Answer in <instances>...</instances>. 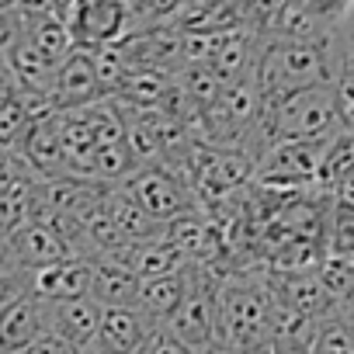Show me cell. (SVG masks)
<instances>
[{"label":"cell","mask_w":354,"mask_h":354,"mask_svg":"<svg viewBox=\"0 0 354 354\" xmlns=\"http://www.w3.org/2000/svg\"><path fill=\"white\" fill-rule=\"evenodd\" d=\"M330 77H333V66H330L326 42L323 46H313V42H264L250 80H254V87H257V94L268 108V104H274L288 94H299L306 87L330 84Z\"/></svg>","instance_id":"1"},{"label":"cell","mask_w":354,"mask_h":354,"mask_svg":"<svg viewBox=\"0 0 354 354\" xmlns=\"http://www.w3.org/2000/svg\"><path fill=\"white\" fill-rule=\"evenodd\" d=\"M333 136H340V125L330 84L288 94L261 115V156L278 142H330Z\"/></svg>","instance_id":"2"},{"label":"cell","mask_w":354,"mask_h":354,"mask_svg":"<svg viewBox=\"0 0 354 354\" xmlns=\"http://www.w3.org/2000/svg\"><path fill=\"white\" fill-rule=\"evenodd\" d=\"M219 340L240 354H268L274 340V292L264 285H219Z\"/></svg>","instance_id":"3"},{"label":"cell","mask_w":354,"mask_h":354,"mask_svg":"<svg viewBox=\"0 0 354 354\" xmlns=\"http://www.w3.org/2000/svg\"><path fill=\"white\" fill-rule=\"evenodd\" d=\"M153 223L167 226L185 219L195 209V195L188 188V181L177 170H170L167 163H149V167H136L125 181L118 185Z\"/></svg>","instance_id":"4"},{"label":"cell","mask_w":354,"mask_h":354,"mask_svg":"<svg viewBox=\"0 0 354 354\" xmlns=\"http://www.w3.org/2000/svg\"><path fill=\"white\" fill-rule=\"evenodd\" d=\"M170 337H177L185 347H192L195 354L209 351L216 340H219V285L212 274H205L202 268L192 264V288H188V299L181 302L167 326Z\"/></svg>","instance_id":"5"},{"label":"cell","mask_w":354,"mask_h":354,"mask_svg":"<svg viewBox=\"0 0 354 354\" xmlns=\"http://www.w3.org/2000/svg\"><path fill=\"white\" fill-rule=\"evenodd\" d=\"M326 142H278L257 160V181L264 188H302L316 185Z\"/></svg>","instance_id":"6"},{"label":"cell","mask_w":354,"mask_h":354,"mask_svg":"<svg viewBox=\"0 0 354 354\" xmlns=\"http://www.w3.org/2000/svg\"><path fill=\"white\" fill-rule=\"evenodd\" d=\"M192 185H198L209 195H226L243 188L257 174V160L243 149H216V146H195L192 149Z\"/></svg>","instance_id":"7"},{"label":"cell","mask_w":354,"mask_h":354,"mask_svg":"<svg viewBox=\"0 0 354 354\" xmlns=\"http://www.w3.org/2000/svg\"><path fill=\"white\" fill-rule=\"evenodd\" d=\"M104 101V91L97 84V70H94V53L73 49L59 66H56V80L49 91V104L53 111H80Z\"/></svg>","instance_id":"8"},{"label":"cell","mask_w":354,"mask_h":354,"mask_svg":"<svg viewBox=\"0 0 354 354\" xmlns=\"http://www.w3.org/2000/svg\"><path fill=\"white\" fill-rule=\"evenodd\" d=\"M21 163L32 170L35 181H53V177H66L63 163V132H59V111H46L32 118L25 139L15 149Z\"/></svg>","instance_id":"9"},{"label":"cell","mask_w":354,"mask_h":354,"mask_svg":"<svg viewBox=\"0 0 354 354\" xmlns=\"http://www.w3.org/2000/svg\"><path fill=\"white\" fill-rule=\"evenodd\" d=\"M91 281H94V261H63V264H49L39 271L25 274V292L35 295L46 306L56 302H77V299H91Z\"/></svg>","instance_id":"10"},{"label":"cell","mask_w":354,"mask_h":354,"mask_svg":"<svg viewBox=\"0 0 354 354\" xmlns=\"http://www.w3.org/2000/svg\"><path fill=\"white\" fill-rule=\"evenodd\" d=\"M8 257H11V268L28 274V271H39V268H49V264H63V261H73V250L66 247V240L59 233H53L49 226L42 223H25L21 230H15L8 240Z\"/></svg>","instance_id":"11"},{"label":"cell","mask_w":354,"mask_h":354,"mask_svg":"<svg viewBox=\"0 0 354 354\" xmlns=\"http://www.w3.org/2000/svg\"><path fill=\"white\" fill-rule=\"evenodd\" d=\"M42 333H49L46 306L35 295L25 292L0 309V354H25Z\"/></svg>","instance_id":"12"},{"label":"cell","mask_w":354,"mask_h":354,"mask_svg":"<svg viewBox=\"0 0 354 354\" xmlns=\"http://www.w3.org/2000/svg\"><path fill=\"white\" fill-rule=\"evenodd\" d=\"M97 261L122 264V268H129L139 281L167 278V274H181V271L192 264L181 250L170 247L163 236H160V240H149V243H129V247H122L118 254H111V257H97Z\"/></svg>","instance_id":"13"},{"label":"cell","mask_w":354,"mask_h":354,"mask_svg":"<svg viewBox=\"0 0 354 354\" xmlns=\"http://www.w3.org/2000/svg\"><path fill=\"white\" fill-rule=\"evenodd\" d=\"M46 306V302H42ZM46 326L53 337H59L63 344H70L73 351L97 344V330H101V306L94 299H77V302H56L46 306Z\"/></svg>","instance_id":"14"},{"label":"cell","mask_w":354,"mask_h":354,"mask_svg":"<svg viewBox=\"0 0 354 354\" xmlns=\"http://www.w3.org/2000/svg\"><path fill=\"white\" fill-rule=\"evenodd\" d=\"M188 288H192V264L181 271V274H167V278H149L139 285V299H136V309L146 316V323L153 330L167 326V319L181 309V302L188 299Z\"/></svg>","instance_id":"15"},{"label":"cell","mask_w":354,"mask_h":354,"mask_svg":"<svg viewBox=\"0 0 354 354\" xmlns=\"http://www.w3.org/2000/svg\"><path fill=\"white\" fill-rule=\"evenodd\" d=\"M153 337V326L146 323V316L136 306L125 309H101V330H97V344L108 354H142L146 344Z\"/></svg>","instance_id":"16"},{"label":"cell","mask_w":354,"mask_h":354,"mask_svg":"<svg viewBox=\"0 0 354 354\" xmlns=\"http://www.w3.org/2000/svg\"><path fill=\"white\" fill-rule=\"evenodd\" d=\"M139 285H142V281H139L129 268L111 264V261H94L91 299H94L101 309H125V306H136Z\"/></svg>","instance_id":"17"},{"label":"cell","mask_w":354,"mask_h":354,"mask_svg":"<svg viewBox=\"0 0 354 354\" xmlns=\"http://www.w3.org/2000/svg\"><path fill=\"white\" fill-rule=\"evenodd\" d=\"M104 212L111 216V223L118 226V233H122L129 243H149V240H160V236H163V226L153 223L122 188H111V192H108Z\"/></svg>","instance_id":"18"},{"label":"cell","mask_w":354,"mask_h":354,"mask_svg":"<svg viewBox=\"0 0 354 354\" xmlns=\"http://www.w3.org/2000/svg\"><path fill=\"white\" fill-rule=\"evenodd\" d=\"M32 202H35V177L21 174L11 185L0 188V240H8L15 230H21L32 219Z\"/></svg>","instance_id":"19"},{"label":"cell","mask_w":354,"mask_h":354,"mask_svg":"<svg viewBox=\"0 0 354 354\" xmlns=\"http://www.w3.org/2000/svg\"><path fill=\"white\" fill-rule=\"evenodd\" d=\"M309 354H354V323L340 309L316 319Z\"/></svg>","instance_id":"20"},{"label":"cell","mask_w":354,"mask_h":354,"mask_svg":"<svg viewBox=\"0 0 354 354\" xmlns=\"http://www.w3.org/2000/svg\"><path fill=\"white\" fill-rule=\"evenodd\" d=\"M209 236H212V230H209V223H205L198 212H192V216H185V219L163 226V240H167L170 247L181 250L192 264H195V257L202 254V247H205Z\"/></svg>","instance_id":"21"},{"label":"cell","mask_w":354,"mask_h":354,"mask_svg":"<svg viewBox=\"0 0 354 354\" xmlns=\"http://www.w3.org/2000/svg\"><path fill=\"white\" fill-rule=\"evenodd\" d=\"M21 8L18 4H0V59L11 53V46L21 39Z\"/></svg>","instance_id":"22"},{"label":"cell","mask_w":354,"mask_h":354,"mask_svg":"<svg viewBox=\"0 0 354 354\" xmlns=\"http://www.w3.org/2000/svg\"><path fill=\"white\" fill-rule=\"evenodd\" d=\"M330 195H333V212L337 216H354V167L330 188Z\"/></svg>","instance_id":"23"},{"label":"cell","mask_w":354,"mask_h":354,"mask_svg":"<svg viewBox=\"0 0 354 354\" xmlns=\"http://www.w3.org/2000/svg\"><path fill=\"white\" fill-rule=\"evenodd\" d=\"M142 354H195V351L185 347L177 337H170L167 330H153V337H149V344H146Z\"/></svg>","instance_id":"24"},{"label":"cell","mask_w":354,"mask_h":354,"mask_svg":"<svg viewBox=\"0 0 354 354\" xmlns=\"http://www.w3.org/2000/svg\"><path fill=\"white\" fill-rule=\"evenodd\" d=\"M18 295H25V274L21 271H4L0 274V309L8 302H15Z\"/></svg>","instance_id":"25"},{"label":"cell","mask_w":354,"mask_h":354,"mask_svg":"<svg viewBox=\"0 0 354 354\" xmlns=\"http://www.w3.org/2000/svg\"><path fill=\"white\" fill-rule=\"evenodd\" d=\"M25 354H77V351H73L70 344H63L59 337H53V333H42V337H39V340H35V344H32Z\"/></svg>","instance_id":"26"},{"label":"cell","mask_w":354,"mask_h":354,"mask_svg":"<svg viewBox=\"0 0 354 354\" xmlns=\"http://www.w3.org/2000/svg\"><path fill=\"white\" fill-rule=\"evenodd\" d=\"M202 354H240V351H233L230 344H223V340H216L209 351H202Z\"/></svg>","instance_id":"27"},{"label":"cell","mask_w":354,"mask_h":354,"mask_svg":"<svg viewBox=\"0 0 354 354\" xmlns=\"http://www.w3.org/2000/svg\"><path fill=\"white\" fill-rule=\"evenodd\" d=\"M4 271H15V268H11V257H8V243L0 240V274Z\"/></svg>","instance_id":"28"},{"label":"cell","mask_w":354,"mask_h":354,"mask_svg":"<svg viewBox=\"0 0 354 354\" xmlns=\"http://www.w3.org/2000/svg\"><path fill=\"white\" fill-rule=\"evenodd\" d=\"M77 354H108V351H104L101 344H87V347H80Z\"/></svg>","instance_id":"29"}]
</instances>
